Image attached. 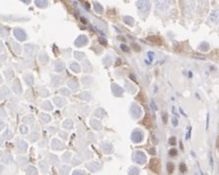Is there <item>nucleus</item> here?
Returning a JSON list of instances; mask_svg holds the SVG:
<instances>
[{
	"instance_id": "1",
	"label": "nucleus",
	"mask_w": 219,
	"mask_h": 175,
	"mask_svg": "<svg viewBox=\"0 0 219 175\" xmlns=\"http://www.w3.org/2000/svg\"><path fill=\"white\" fill-rule=\"evenodd\" d=\"M156 4L160 10H165L169 5V0H156Z\"/></svg>"
},
{
	"instance_id": "2",
	"label": "nucleus",
	"mask_w": 219,
	"mask_h": 175,
	"mask_svg": "<svg viewBox=\"0 0 219 175\" xmlns=\"http://www.w3.org/2000/svg\"><path fill=\"white\" fill-rule=\"evenodd\" d=\"M210 21L213 23H216V24H219V10H215L211 13V15L209 17Z\"/></svg>"
},
{
	"instance_id": "3",
	"label": "nucleus",
	"mask_w": 219,
	"mask_h": 175,
	"mask_svg": "<svg viewBox=\"0 0 219 175\" xmlns=\"http://www.w3.org/2000/svg\"><path fill=\"white\" fill-rule=\"evenodd\" d=\"M137 6L139 7V9H143V8H149V1L148 0H141V1H139L137 3Z\"/></svg>"
},
{
	"instance_id": "4",
	"label": "nucleus",
	"mask_w": 219,
	"mask_h": 175,
	"mask_svg": "<svg viewBox=\"0 0 219 175\" xmlns=\"http://www.w3.org/2000/svg\"><path fill=\"white\" fill-rule=\"evenodd\" d=\"M168 170H169V172H172V170H173V164L172 163L168 164Z\"/></svg>"
},
{
	"instance_id": "5",
	"label": "nucleus",
	"mask_w": 219,
	"mask_h": 175,
	"mask_svg": "<svg viewBox=\"0 0 219 175\" xmlns=\"http://www.w3.org/2000/svg\"><path fill=\"white\" fill-rule=\"evenodd\" d=\"M181 170L185 171V164H181Z\"/></svg>"
},
{
	"instance_id": "6",
	"label": "nucleus",
	"mask_w": 219,
	"mask_h": 175,
	"mask_svg": "<svg viewBox=\"0 0 219 175\" xmlns=\"http://www.w3.org/2000/svg\"><path fill=\"white\" fill-rule=\"evenodd\" d=\"M171 154H176V149H172Z\"/></svg>"
},
{
	"instance_id": "7",
	"label": "nucleus",
	"mask_w": 219,
	"mask_h": 175,
	"mask_svg": "<svg viewBox=\"0 0 219 175\" xmlns=\"http://www.w3.org/2000/svg\"><path fill=\"white\" fill-rule=\"evenodd\" d=\"M23 1H25V2H29L30 0H23Z\"/></svg>"
}]
</instances>
